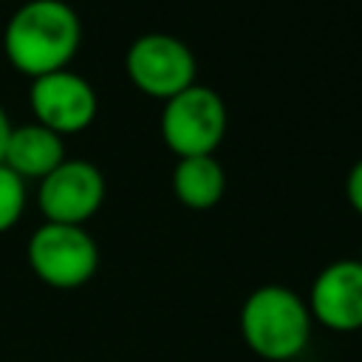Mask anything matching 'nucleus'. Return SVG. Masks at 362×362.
I'll return each mask as SVG.
<instances>
[{
  "instance_id": "obj_1",
  "label": "nucleus",
  "mask_w": 362,
  "mask_h": 362,
  "mask_svg": "<svg viewBox=\"0 0 362 362\" xmlns=\"http://www.w3.org/2000/svg\"><path fill=\"white\" fill-rule=\"evenodd\" d=\"M79 45L82 23L65 0H28L3 28L6 59L31 79L68 68Z\"/></svg>"
},
{
  "instance_id": "obj_2",
  "label": "nucleus",
  "mask_w": 362,
  "mask_h": 362,
  "mask_svg": "<svg viewBox=\"0 0 362 362\" xmlns=\"http://www.w3.org/2000/svg\"><path fill=\"white\" fill-rule=\"evenodd\" d=\"M308 303L288 286L266 283L240 305V334L252 354L269 362L300 356L311 339Z\"/></svg>"
},
{
  "instance_id": "obj_3",
  "label": "nucleus",
  "mask_w": 362,
  "mask_h": 362,
  "mask_svg": "<svg viewBox=\"0 0 362 362\" xmlns=\"http://www.w3.org/2000/svg\"><path fill=\"white\" fill-rule=\"evenodd\" d=\"M31 272L51 288H79L99 269V246L85 226L51 223L34 229L25 246Z\"/></svg>"
},
{
  "instance_id": "obj_4",
  "label": "nucleus",
  "mask_w": 362,
  "mask_h": 362,
  "mask_svg": "<svg viewBox=\"0 0 362 362\" xmlns=\"http://www.w3.org/2000/svg\"><path fill=\"white\" fill-rule=\"evenodd\" d=\"M158 130L178 158L212 156L226 133V105L221 93L195 82L164 102Z\"/></svg>"
},
{
  "instance_id": "obj_5",
  "label": "nucleus",
  "mask_w": 362,
  "mask_h": 362,
  "mask_svg": "<svg viewBox=\"0 0 362 362\" xmlns=\"http://www.w3.org/2000/svg\"><path fill=\"white\" fill-rule=\"evenodd\" d=\"M124 71L141 93L167 102L170 96L195 85L198 62L184 40L164 31H150L130 42Z\"/></svg>"
},
{
  "instance_id": "obj_6",
  "label": "nucleus",
  "mask_w": 362,
  "mask_h": 362,
  "mask_svg": "<svg viewBox=\"0 0 362 362\" xmlns=\"http://www.w3.org/2000/svg\"><path fill=\"white\" fill-rule=\"evenodd\" d=\"M37 204L51 223L85 226L105 204V175L93 161L65 158L40 181Z\"/></svg>"
},
{
  "instance_id": "obj_7",
  "label": "nucleus",
  "mask_w": 362,
  "mask_h": 362,
  "mask_svg": "<svg viewBox=\"0 0 362 362\" xmlns=\"http://www.w3.org/2000/svg\"><path fill=\"white\" fill-rule=\"evenodd\" d=\"M28 105L34 110V122L45 124L62 139L90 127L99 110L93 85L68 68L31 79Z\"/></svg>"
},
{
  "instance_id": "obj_8",
  "label": "nucleus",
  "mask_w": 362,
  "mask_h": 362,
  "mask_svg": "<svg viewBox=\"0 0 362 362\" xmlns=\"http://www.w3.org/2000/svg\"><path fill=\"white\" fill-rule=\"evenodd\" d=\"M311 317L339 334L362 328V263L359 260H334L311 283L308 294Z\"/></svg>"
},
{
  "instance_id": "obj_9",
  "label": "nucleus",
  "mask_w": 362,
  "mask_h": 362,
  "mask_svg": "<svg viewBox=\"0 0 362 362\" xmlns=\"http://www.w3.org/2000/svg\"><path fill=\"white\" fill-rule=\"evenodd\" d=\"M62 161H65V147H62L59 133L48 130L40 122H25V124L11 127L3 164L8 170H14L23 181H28V178L42 181Z\"/></svg>"
},
{
  "instance_id": "obj_10",
  "label": "nucleus",
  "mask_w": 362,
  "mask_h": 362,
  "mask_svg": "<svg viewBox=\"0 0 362 362\" xmlns=\"http://www.w3.org/2000/svg\"><path fill=\"white\" fill-rule=\"evenodd\" d=\"M173 192L189 209H209L226 192V173L212 156H187L178 158L173 170Z\"/></svg>"
},
{
  "instance_id": "obj_11",
  "label": "nucleus",
  "mask_w": 362,
  "mask_h": 362,
  "mask_svg": "<svg viewBox=\"0 0 362 362\" xmlns=\"http://www.w3.org/2000/svg\"><path fill=\"white\" fill-rule=\"evenodd\" d=\"M23 209H25V181L14 170L0 164V235L17 226Z\"/></svg>"
},
{
  "instance_id": "obj_12",
  "label": "nucleus",
  "mask_w": 362,
  "mask_h": 362,
  "mask_svg": "<svg viewBox=\"0 0 362 362\" xmlns=\"http://www.w3.org/2000/svg\"><path fill=\"white\" fill-rule=\"evenodd\" d=\"M345 198H348V204L362 215V158L348 170V178H345Z\"/></svg>"
},
{
  "instance_id": "obj_13",
  "label": "nucleus",
  "mask_w": 362,
  "mask_h": 362,
  "mask_svg": "<svg viewBox=\"0 0 362 362\" xmlns=\"http://www.w3.org/2000/svg\"><path fill=\"white\" fill-rule=\"evenodd\" d=\"M8 136H11V119H8V113H6L3 105H0V164H3V156H6Z\"/></svg>"
},
{
  "instance_id": "obj_14",
  "label": "nucleus",
  "mask_w": 362,
  "mask_h": 362,
  "mask_svg": "<svg viewBox=\"0 0 362 362\" xmlns=\"http://www.w3.org/2000/svg\"><path fill=\"white\" fill-rule=\"evenodd\" d=\"M356 260H359V263H362V246H359V257H356Z\"/></svg>"
},
{
  "instance_id": "obj_15",
  "label": "nucleus",
  "mask_w": 362,
  "mask_h": 362,
  "mask_svg": "<svg viewBox=\"0 0 362 362\" xmlns=\"http://www.w3.org/2000/svg\"><path fill=\"white\" fill-rule=\"evenodd\" d=\"M0 3H3V0H0Z\"/></svg>"
}]
</instances>
